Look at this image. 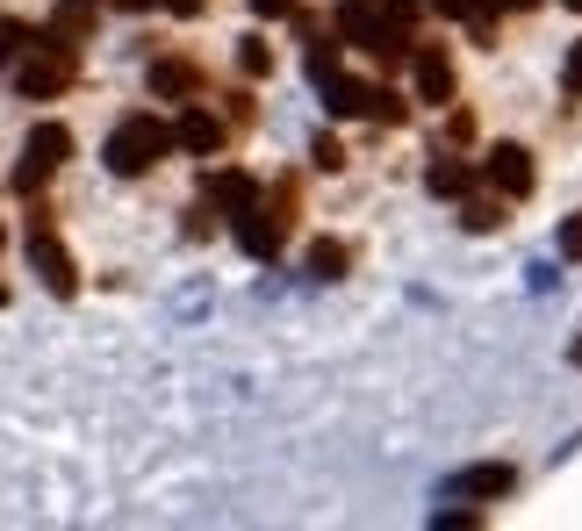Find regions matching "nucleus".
Here are the masks:
<instances>
[{"label": "nucleus", "mask_w": 582, "mask_h": 531, "mask_svg": "<svg viewBox=\"0 0 582 531\" xmlns=\"http://www.w3.org/2000/svg\"><path fill=\"white\" fill-rule=\"evenodd\" d=\"M166 144H173V130L166 122H152V116H130L108 137V172H122V180H138V172H152L158 158H166Z\"/></svg>", "instance_id": "nucleus-1"}, {"label": "nucleus", "mask_w": 582, "mask_h": 531, "mask_svg": "<svg viewBox=\"0 0 582 531\" xmlns=\"http://www.w3.org/2000/svg\"><path fill=\"white\" fill-rule=\"evenodd\" d=\"M66 158H72V130H66V122H36V130H29V152H22L15 188H22V194H36L58 166H66Z\"/></svg>", "instance_id": "nucleus-2"}, {"label": "nucleus", "mask_w": 582, "mask_h": 531, "mask_svg": "<svg viewBox=\"0 0 582 531\" xmlns=\"http://www.w3.org/2000/svg\"><path fill=\"white\" fill-rule=\"evenodd\" d=\"M29 266L44 274V288H51V294H72V288H80V274H72V252L51 238V230H29Z\"/></svg>", "instance_id": "nucleus-3"}, {"label": "nucleus", "mask_w": 582, "mask_h": 531, "mask_svg": "<svg viewBox=\"0 0 582 531\" xmlns=\"http://www.w3.org/2000/svg\"><path fill=\"white\" fill-rule=\"evenodd\" d=\"M66 80H72V51H66V44H58V51H36L29 65L15 72V86L29 94V101H51V94H58Z\"/></svg>", "instance_id": "nucleus-4"}, {"label": "nucleus", "mask_w": 582, "mask_h": 531, "mask_svg": "<svg viewBox=\"0 0 582 531\" xmlns=\"http://www.w3.org/2000/svg\"><path fill=\"white\" fill-rule=\"evenodd\" d=\"M489 188L497 194H532V152L525 144H497V152H489Z\"/></svg>", "instance_id": "nucleus-5"}, {"label": "nucleus", "mask_w": 582, "mask_h": 531, "mask_svg": "<svg viewBox=\"0 0 582 531\" xmlns=\"http://www.w3.org/2000/svg\"><path fill=\"white\" fill-rule=\"evenodd\" d=\"M173 144H180V152H194V158H209L223 144V122L209 116V108H188V116H180V130H173Z\"/></svg>", "instance_id": "nucleus-6"}, {"label": "nucleus", "mask_w": 582, "mask_h": 531, "mask_svg": "<svg viewBox=\"0 0 582 531\" xmlns=\"http://www.w3.org/2000/svg\"><path fill=\"white\" fill-rule=\"evenodd\" d=\"M209 202L230 208V216H238V208H259V180L252 172H209Z\"/></svg>", "instance_id": "nucleus-7"}, {"label": "nucleus", "mask_w": 582, "mask_h": 531, "mask_svg": "<svg viewBox=\"0 0 582 531\" xmlns=\"http://www.w3.org/2000/svg\"><path fill=\"white\" fill-rule=\"evenodd\" d=\"M324 101H331V116H367V101H375V86H360V80H345V72H324Z\"/></svg>", "instance_id": "nucleus-8"}, {"label": "nucleus", "mask_w": 582, "mask_h": 531, "mask_svg": "<svg viewBox=\"0 0 582 531\" xmlns=\"http://www.w3.org/2000/svg\"><path fill=\"white\" fill-rule=\"evenodd\" d=\"M194 86H202V72H194L188 58H158L152 65V94H166V101H188Z\"/></svg>", "instance_id": "nucleus-9"}, {"label": "nucleus", "mask_w": 582, "mask_h": 531, "mask_svg": "<svg viewBox=\"0 0 582 531\" xmlns=\"http://www.w3.org/2000/svg\"><path fill=\"white\" fill-rule=\"evenodd\" d=\"M238 244H245L252 258H274L281 230H274V224H259V208H238Z\"/></svg>", "instance_id": "nucleus-10"}, {"label": "nucleus", "mask_w": 582, "mask_h": 531, "mask_svg": "<svg viewBox=\"0 0 582 531\" xmlns=\"http://www.w3.org/2000/svg\"><path fill=\"white\" fill-rule=\"evenodd\" d=\"M417 86H425V101H446V94H453V65H446L439 51H425L417 58Z\"/></svg>", "instance_id": "nucleus-11"}, {"label": "nucleus", "mask_w": 582, "mask_h": 531, "mask_svg": "<svg viewBox=\"0 0 582 531\" xmlns=\"http://www.w3.org/2000/svg\"><path fill=\"white\" fill-rule=\"evenodd\" d=\"M453 488H461V496H503V488H511V467H467Z\"/></svg>", "instance_id": "nucleus-12"}, {"label": "nucleus", "mask_w": 582, "mask_h": 531, "mask_svg": "<svg viewBox=\"0 0 582 531\" xmlns=\"http://www.w3.org/2000/svg\"><path fill=\"white\" fill-rule=\"evenodd\" d=\"M309 274H317V280H345V244L317 238V244H309Z\"/></svg>", "instance_id": "nucleus-13"}, {"label": "nucleus", "mask_w": 582, "mask_h": 531, "mask_svg": "<svg viewBox=\"0 0 582 531\" xmlns=\"http://www.w3.org/2000/svg\"><path fill=\"white\" fill-rule=\"evenodd\" d=\"M425 188H431V194H467V166H461V158H431Z\"/></svg>", "instance_id": "nucleus-14"}, {"label": "nucleus", "mask_w": 582, "mask_h": 531, "mask_svg": "<svg viewBox=\"0 0 582 531\" xmlns=\"http://www.w3.org/2000/svg\"><path fill=\"white\" fill-rule=\"evenodd\" d=\"M29 44H36V36H29V29H22V22H0V72L15 65V58H22V51H29Z\"/></svg>", "instance_id": "nucleus-15"}, {"label": "nucleus", "mask_w": 582, "mask_h": 531, "mask_svg": "<svg viewBox=\"0 0 582 531\" xmlns=\"http://www.w3.org/2000/svg\"><path fill=\"white\" fill-rule=\"evenodd\" d=\"M238 65L252 72V80H259V72H274V44H259V36H245V44H238Z\"/></svg>", "instance_id": "nucleus-16"}, {"label": "nucleus", "mask_w": 582, "mask_h": 531, "mask_svg": "<svg viewBox=\"0 0 582 531\" xmlns=\"http://www.w3.org/2000/svg\"><path fill=\"white\" fill-rule=\"evenodd\" d=\"M309 158H317L324 172H338V166H345V144H338V137H317V144H309Z\"/></svg>", "instance_id": "nucleus-17"}, {"label": "nucleus", "mask_w": 582, "mask_h": 531, "mask_svg": "<svg viewBox=\"0 0 582 531\" xmlns=\"http://www.w3.org/2000/svg\"><path fill=\"white\" fill-rule=\"evenodd\" d=\"M461 224H467V230H497L503 216H497V202H467V216H461Z\"/></svg>", "instance_id": "nucleus-18"}, {"label": "nucleus", "mask_w": 582, "mask_h": 531, "mask_svg": "<svg viewBox=\"0 0 582 531\" xmlns=\"http://www.w3.org/2000/svg\"><path fill=\"white\" fill-rule=\"evenodd\" d=\"M561 258H582V216H568V224H561Z\"/></svg>", "instance_id": "nucleus-19"}, {"label": "nucleus", "mask_w": 582, "mask_h": 531, "mask_svg": "<svg viewBox=\"0 0 582 531\" xmlns=\"http://www.w3.org/2000/svg\"><path fill=\"white\" fill-rule=\"evenodd\" d=\"M381 8H389L395 29H411V22H417V0H381Z\"/></svg>", "instance_id": "nucleus-20"}, {"label": "nucleus", "mask_w": 582, "mask_h": 531, "mask_svg": "<svg viewBox=\"0 0 582 531\" xmlns=\"http://www.w3.org/2000/svg\"><path fill=\"white\" fill-rule=\"evenodd\" d=\"M431 524H439V531H467V524H475V510H439Z\"/></svg>", "instance_id": "nucleus-21"}, {"label": "nucleus", "mask_w": 582, "mask_h": 531, "mask_svg": "<svg viewBox=\"0 0 582 531\" xmlns=\"http://www.w3.org/2000/svg\"><path fill=\"white\" fill-rule=\"evenodd\" d=\"M252 15H266V22H281V15H295V0H252Z\"/></svg>", "instance_id": "nucleus-22"}, {"label": "nucleus", "mask_w": 582, "mask_h": 531, "mask_svg": "<svg viewBox=\"0 0 582 531\" xmlns=\"http://www.w3.org/2000/svg\"><path fill=\"white\" fill-rule=\"evenodd\" d=\"M431 8H439V15H475L482 0H431Z\"/></svg>", "instance_id": "nucleus-23"}, {"label": "nucleus", "mask_w": 582, "mask_h": 531, "mask_svg": "<svg viewBox=\"0 0 582 531\" xmlns=\"http://www.w3.org/2000/svg\"><path fill=\"white\" fill-rule=\"evenodd\" d=\"M568 86H575V94H582V44H575V51H568Z\"/></svg>", "instance_id": "nucleus-24"}, {"label": "nucleus", "mask_w": 582, "mask_h": 531, "mask_svg": "<svg viewBox=\"0 0 582 531\" xmlns=\"http://www.w3.org/2000/svg\"><path fill=\"white\" fill-rule=\"evenodd\" d=\"M173 15H202V0H166Z\"/></svg>", "instance_id": "nucleus-25"}, {"label": "nucleus", "mask_w": 582, "mask_h": 531, "mask_svg": "<svg viewBox=\"0 0 582 531\" xmlns=\"http://www.w3.org/2000/svg\"><path fill=\"white\" fill-rule=\"evenodd\" d=\"M497 8H539V0H497Z\"/></svg>", "instance_id": "nucleus-26"}, {"label": "nucleus", "mask_w": 582, "mask_h": 531, "mask_svg": "<svg viewBox=\"0 0 582 531\" xmlns=\"http://www.w3.org/2000/svg\"><path fill=\"white\" fill-rule=\"evenodd\" d=\"M116 8H152V0H116Z\"/></svg>", "instance_id": "nucleus-27"}, {"label": "nucleus", "mask_w": 582, "mask_h": 531, "mask_svg": "<svg viewBox=\"0 0 582 531\" xmlns=\"http://www.w3.org/2000/svg\"><path fill=\"white\" fill-rule=\"evenodd\" d=\"M561 8H575V15H582V0H561Z\"/></svg>", "instance_id": "nucleus-28"}, {"label": "nucleus", "mask_w": 582, "mask_h": 531, "mask_svg": "<svg viewBox=\"0 0 582 531\" xmlns=\"http://www.w3.org/2000/svg\"><path fill=\"white\" fill-rule=\"evenodd\" d=\"M568 360H575V366H582V345H575V352H568Z\"/></svg>", "instance_id": "nucleus-29"}, {"label": "nucleus", "mask_w": 582, "mask_h": 531, "mask_svg": "<svg viewBox=\"0 0 582 531\" xmlns=\"http://www.w3.org/2000/svg\"><path fill=\"white\" fill-rule=\"evenodd\" d=\"M345 8H367V0H345Z\"/></svg>", "instance_id": "nucleus-30"}, {"label": "nucleus", "mask_w": 582, "mask_h": 531, "mask_svg": "<svg viewBox=\"0 0 582 531\" xmlns=\"http://www.w3.org/2000/svg\"><path fill=\"white\" fill-rule=\"evenodd\" d=\"M0 302H8V288H0Z\"/></svg>", "instance_id": "nucleus-31"}, {"label": "nucleus", "mask_w": 582, "mask_h": 531, "mask_svg": "<svg viewBox=\"0 0 582 531\" xmlns=\"http://www.w3.org/2000/svg\"><path fill=\"white\" fill-rule=\"evenodd\" d=\"M0 244H8V230H0Z\"/></svg>", "instance_id": "nucleus-32"}]
</instances>
